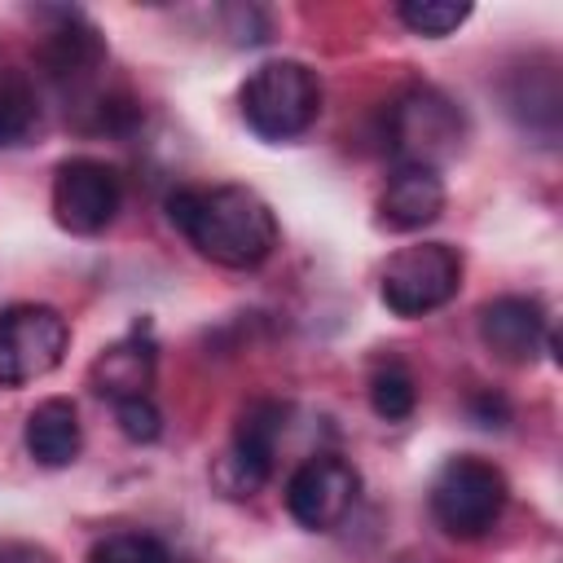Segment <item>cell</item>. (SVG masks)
Returning a JSON list of instances; mask_svg holds the SVG:
<instances>
[{
    "instance_id": "cell-21",
    "label": "cell",
    "mask_w": 563,
    "mask_h": 563,
    "mask_svg": "<svg viewBox=\"0 0 563 563\" xmlns=\"http://www.w3.org/2000/svg\"><path fill=\"white\" fill-rule=\"evenodd\" d=\"M224 18L233 22V26H229L233 44H260V40H264V31H268L264 13H260V9H251V4H246V9H242V4H238V9H224Z\"/></svg>"
},
{
    "instance_id": "cell-14",
    "label": "cell",
    "mask_w": 563,
    "mask_h": 563,
    "mask_svg": "<svg viewBox=\"0 0 563 563\" xmlns=\"http://www.w3.org/2000/svg\"><path fill=\"white\" fill-rule=\"evenodd\" d=\"M22 444H26V453L35 457V466H48V471L70 466V462L79 457V449H84V427H79L75 400H66V396L40 400V405L26 413Z\"/></svg>"
},
{
    "instance_id": "cell-1",
    "label": "cell",
    "mask_w": 563,
    "mask_h": 563,
    "mask_svg": "<svg viewBox=\"0 0 563 563\" xmlns=\"http://www.w3.org/2000/svg\"><path fill=\"white\" fill-rule=\"evenodd\" d=\"M167 220L189 238V246L220 268H260L277 251V216L246 185H211V189H172Z\"/></svg>"
},
{
    "instance_id": "cell-5",
    "label": "cell",
    "mask_w": 563,
    "mask_h": 563,
    "mask_svg": "<svg viewBox=\"0 0 563 563\" xmlns=\"http://www.w3.org/2000/svg\"><path fill=\"white\" fill-rule=\"evenodd\" d=\"M462 286V255L449 242H418L387 260L378 277V299L396 317H427L444 308Z\"/></svg>"
},
{
    "instance_id": "cell-22",
    "label": "cell",
    "mask_w": 563,
    "mask_h": 563,
    "mask_svg": "<svg viewBox=\"0 0 563 563\" xmlns=\"http://www.w3.org/2000/svg\"><path fill=\"white\" fill-rule=\"evenodd\" d=\"M471 418H475L479 427L501 431V427L510 422V405H506V396H497V391H475V396H471Z\"/></svg>"
},
{
    "instance_id": "cell-8",
    "label": "cell",
    "mask_w": 563,
    "mask_h": 563,
    "mask_svg": "<svg viewBox=\"0 0 563 563\" xmlns=\"http://www.w3.org/2000/svg\"><path fill=\"white\" fill-rule=\"evenodd\" d=\"M123 202V180L106 158L75 154L53 176V220L75 238H97L110 229Z\"/></svg>"
},
{
    "instance_id": "cell-13",
    "label": "cell",
    "mask_w": 563,
    "mask_h": 563,
    "mask_svg": "<svg viewBox=\"0 0 563 563\" xmlns=\"http://www.w3.org/2000/svg\"><path fill=\"white\" fill-rule=\"evenodd\" d=\"M444 211V180L435 167H418V163H396V172L387 176L383 194H378V216L387 229L396 233H413L435 224Z\"/></svg>"
},
{
    "instance_id": "cell-11",
    "label": "cell",
    "mask_w": 563,
    "mask_h": 563,
    "mask_svg": "<svg viewBox=\"0 0 563 563\" xmlns=\"http://www.w3.org/2000/svg\"><path fill=\"white\" fill-rule=\"evenodd\" d=\"M479 343L506 365H532L541 347L554 352L545 308L528 295H497L479 308Z\"/></svg>"
},
{
    "instance_id": "cell-12",
    "label": "cell",
    "mask_w": 563,
    "mask_h": 563,
    "mask_svg": "<svg viewBox=\"0 0 563 563\" xmlns=\"http://www.w3.org/2000/svg\"><path fill=\"white\" fill-rule=\"evenodd\" d=\"M154 369H158V347L150 339V325H136L132 334H123L119 343L97 352V361L88 365V383L97 396L119 405L132 396H150Z\"/></svg>"
},
{
    "instance_id": "cell-15",
    "label": "cell",
    "mask_w": 563,
    "mask_h": 563,
    "mask_svg": "<svg viewBox=\"0 0 563 563\" xmlns=\"http://www.w3.org/2000/svg\"><path fill=\"white\" fill-rule=\"evenodd\" d=\"M559 106H563V97H559V75H554L550 62L523 66V70L510 75V84H506V110L515 114V123L523 132L545 136V145L559 136Z\"/></svg>"
},
{
    "instance_id": "cell-6",
    "label": "cell",
    "mask_w": 563,
    "mask_h": 563,
    "mask_svg": "<svg viewBox=\"0 0 563 563\" xmlns=\"http://www.w3.org/2000/svg\"><path fill=\"white\" fill-rule=\"evenodd\" d=\"M70 347V325L48 303L0 308V387H26L48 378Z\"/></svg>"
},
{
    "instance_id": "cell-2",
    "label": "cell",
    "mask_w": 563,
    "mask_h": 563,
    "mask_svg": "<svg viewBox=\"0 0 563 563\" xmlns=\"http://www.w3.org/2000/svg\"><path fill=\"white\" fill-rule=\"evenodd\" d=\"M238 110L255 136L295 141L321 114V79L308 62L273 57L246 75V84L238 92Z\"/></svg>"
},
{
    "instance_id": "cell-18",
    "label": "cell",
    "mask_w": 563,
    "mask_h": 563,
    "mask_svg": "<svg viewBox=\"0 0 563 563\" xmlns=\"http://www.w3.org/2000/svg\"><path fill=\"white\" fill-rule=\"evenodd\" d=\"M396 18H400L413 35L444 40V35H453V31L471 18V4H466V0H405V4H396Z\"/></svg>"
},
{
    "instance_id": "cell-4",
    "label": "cell",
    "mask_w": 563,
    "mask_h": 563,
    "mask_svg": "<svg viewBox=\"0 0 563 563\" xmlns=\"http://www.w3.org/2000/svg\"><path fill=\"white\" fill-rule=\"evenodd\" d=\"M506 497H510V484H506L501 466H493L488 457H475V453L449 457L431 479V515L457 541L484 537L501 519Z\"/></svg>"
},
{
    "instance_id": "cell-3",
    "label": "cell",
    "mask_w": 563,
    "mask_h": 563,
    "mask_svg": "<svg viewBox=\"0 0 563 563\" xmlns=\"http://www.w3.org/2000/svg\"><path fill=\"white\" fill-rule=\"evenodd\" d=\"M466 145V114L462 106L440 88H409L387 110V150L400 163L435 167L457 158Z\"/></svg>"
},
{
    "instance_id": "cell-19",
    "label": "cell",
    "mask_w": 563,
    "mask_h": 563,
    "mask_svg": "<svg viewBox=\"0 0 563 563\" xmlns=\"http://www.w3.org/2000/svg\"><path fill=\"white\" fill-rule=\"evenodd\" d=\"M88 563H172V550L150 532H110L88 550Z\"/></svg>"
},
{
    "instance_id": "cell-17",
    "label": "cell",
    "mask_w": 563,
    "mask_h": 563,
    "mask_svg": "<svg viewBox=\"0 0 563 563\" xmlns=\"http://www.w3.org/2000/svg\"><path fill=\"white\" fill-rule=\"evenodd\" d=\"M35 123H40L35 88L22 75H0V150L22 145Z\"/></svg>"
},
{
    "instance_id": "cell-7",
    "label": "cell",
    "mask_w": 563,
    "mask_h": 563,
    "mask_svg": "<svg viewBox=\"0 0 563 563\" xmlns=\"http://www.w3.org/2000/svg\"><path fill=\"white\" fill-rule=\"evenodd\" d=\"M286 405L282 400H251L242 413H238V427H233V440H229V453L216 462V484L224 497H255L268 475H273V462H277V440L286 431Z\"/></svg>"
},
{
    "instance_id": "cell-10",
    "label": "cell",
    "mask_w": 563,
    "mask_h": 563,
    "mask_svg": "<svg viewBox=\"0 0 563 563\" xmlns=\"http://www.w3.org/2000/svg\"><path fill=\"white\" fill-rule=\"evenodd\" d=\"M40 75L57 88H84L101 66H106V35L79 13V9H57L53 26L44 31L35 48Z\"/></svg>"
},
{
    "instance_id": "cell-23",
    "label": "cell",
    "mask_w": 563,
    "mask_h": 563,
    "mask_svg": "<svg viewBox=\"0 0 563 563\" xmlns=\"http://www.w3.org/2000/svg\"><path fill=\"white\" fill-rule=\"evenodd\" d=\"M0 563H57V559L35 541H9L0 545Z\"/></svg>"
},
{
    "instance_id": "cell-16",
    "label": "cell",
    "mask_w": 563,
    "mask_h": 563,
    "mask_svg": "<svg viewBox=\"0 0 563 563\" xmlns=\"http://www.w3.org/2000/svg\"><path fill=\"white\" fill-rule=\"evenodd\" d=\"M369 409L383 418V422H405L413 409H418V387H413V374L400 365V361H387L369 374Z\"/></svg>"
},
{
    "instance_id": "cell-20",
    "label": "cell",
    "mask_w": 563,
    "mask_h": 563,
    "mask_svg": "<svg viewBox=\"0 0 563 563\" xmlns=\"http://www.w3.org/2000/svg\"><path fill=\"white\" fill-rule=\"evenodd\" d=\"M114 422L119 431L132 440V444H154L163 435V413L150 396H132V400H119L114 405Z\"/></svg>"
},
{
    "instance_id": "cell-9",
    "label": "cell",
    "mask_w": 563,
    "mask_h": 563,
    "mask_svg": "<svg viewBox=\"0 0 563 563\" xmlns=\"http://www.w3.org/2000/svg\"><path fill=\"white\" fill-rule=\"evenodd\" d=\"M361 497V471L339 453L303 457L286 479V510L308 532H330Z\"/></svg>"
}]
</instances>
